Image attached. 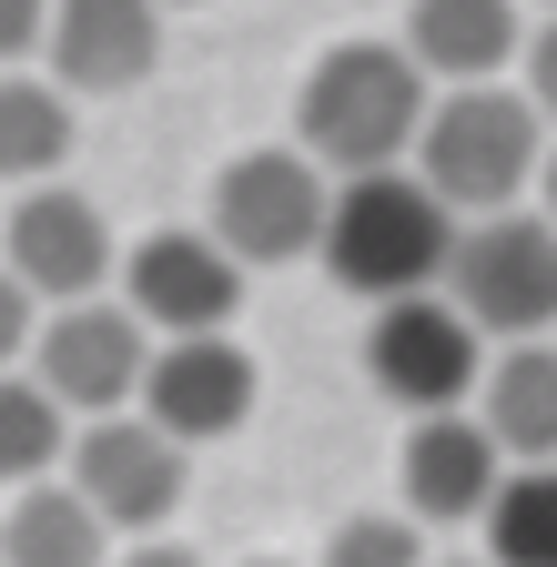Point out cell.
Segmentation results:
<instances>
[{
	"instance_id": "cell-1",
	"label": "cell",
	"mask_w": 557,
	"mask_h": 567,
	"mask_svg": "<svg viewBox=\"0 0 557 567\" xmlns=\"http://www.w3.org/2000/svg\"><path fill=\"white\" fill-rule=\"evenodd\" d=\"M426 112H436V82L415 71L405 41H334L305 71V92H295V142H305L334 183H355V173L415 163Z\"/></svg>"
},
{
	"instance_id": "cell-2",
	"label": "cell",
	"mask_w": 557,
	"mask_h": 567,
	"mask_svg": "<svg viewBox=\"0 0 557 567\" xmlns=\"http://www.w3.org/2000/svg\"><path fill=\"white\" fill-rule=\"evenodd\" d=\"M446 254H456V203L395 163V173H355L334 183V213H324V274L365 305H395V295H436L446 284Z\"/></svg>"
},
{
	"instance_id": "cell-3",
	"label": "cell",
	"mask_w": 557,
	"mask_h": 567,
	"mask_svg": "<svg viewBox=\"0 0 557 567\" xmlns=\"http://www.w3.org/2000/svg\"><path fill=\"white\" fill-rule=\"evenodd\" d=\"M415 173L456 203V224L507 213L547 173V112L527 102V82H456L436 92L426 132H415Z\"/></svg>"
},
{
	"instance_id": "cell-4",
	"label": "cell",
	"mask_w": 557,
	"mask_h": 567,
	"mask_svg": "<svg viewBox=\"0 0 557 567\" xmlns=\"http://www.w3.org/2000/svg\"><path fill=\"white\" fill-rule=\"evenodd\" d=\"M446 295L476 315V334H497V344L547 334V324H557V224H547V213H527V203L456 224Z\"/></svg>"
},
{
	"instance_id": "cell-5",
	"label": "cell",
	"mask_w": 557,
	"mask_h": 567,
	"mask_svg": "<svg viewBox=\"0 0 557 567\" xmlns=\"http://www.w3.org/2000/svg\"><path fill=\"white\" fill-rule=\"evenodd\" d=\"M365 385L385 405H405V415H456L486 385V334H476V315L446 295V284H436V295L375 305V324H365Z\"/></svg>"
},
{
	"instance_id": "cell-6",
	"label": "cell",
	"mask_w": 557,
	"mask_h": 567,
	"mask_svg": "<svg viewBox=\"0 0 557 567\" xmlns=\"http://www.w3.org/2000/svg\"><path fill=\"white\" fill-rule=\"evenodd\" d=\"M324 213H334V173L305 142H264V153H234L214 173V234H224V254L244 274L324 254Z\"/></svg>"
},
{
	"instance_id": "cell-7",
	"label": "cell",
	"mask_w": 557,
	"mask_h": 567,
	"mask_svg": "<svg viewBox=\"0 0 557 567\" xmlns=\"http://www.w3.org/2000/svg\"><path fill=\"white\" fill-rule=\"evenodd\" d=\"M31 375L72 405L82 425L92 415H132V395H143V375H153V324L132 315V305H112V295L51 305L41 315V344H31Z\"/></svg>"
},
{
	"instance_id": "cell-8",
	"label": "cell",
	"mask_w": 557,
	"mask_h": 567,
	"mask_svg": "<svg viewBox=\"0 0 557 567\" xmlns=\"http://www.w3.org/2000/svg\"><path fill=\"white\" fill-rule=\"evenodd\" d=\"M72 486L102 507L112 537H153L183 507V486H193V446L163 436L153 415H92L72 436Z\"/></svg>"
},
{
	"instance_id": "cell-9",
	"label": "cell",
	"mask_w": 557,
	"mask_h": 567,
	"mask_svg": "<svg viewBox=\"0 0 557 567\" xmlns=\"http://www.w3.org/2000/svg\"><path fill=\"white\" fill-rule=\"evenodd\" d=\"M0 264H11L41 305H92L102 284H112V224H102V203L72 193V183H31L11 213H0Z\"/></svg>"
},
{
	"instance_id": "cell-10",
	"label": "cell",
	"mask_w": 557,
	"mask_h": 567,
	"mask_svg": "<svg viewBox=\"0 0 557 567\" xmlns=\"http://www.w3.org/2000/svg\"><path fill=\"white\" fill-rule=\"evenodd\" d=\"M122 305L143 315L163 344L173 334H234V305H244V264L224 254V234H143L122 254Z\"/></svg>"
},
{
	"instance_id": "cell-11",
	"label": "cell",
	"mask_w": 557,
	"mask_h": 567,
	"mask_svg": "<svg viewBox=\"0 0 557 567\" xmlns=\"http://www.w3.org/2000/svg\"><path fill=\"white\" fill-rule=\"evenodd\" d=\"M254 395H264L254 344H234V334H173V344H153L143 415L163 425V436L214 446V436H234V425L254 415Z\"/></svg>"
},
{
	"instance_id": "cell-12",
	"label": "cell",
	"mask_w": 557,
	"mask_h": 567,
	"mask_svg": "<svg viewBox=\"0 0 557 567\" xmlns=\"http://www.w3.org/2000/svg\"><path fill=\"white\" fill-rule=\"evenodd\" d=\"M507 466H517V456L486 436L476 405L415 415V436H405V517H415V527H476L486 507H497Z\"/></svg>"
},
{
	"instance_id": "cell-13",
	"label": "cell",
	"mask_w": 557,
	"mask_h": 567,
	"mask_svg": "<svg viewBox=\"0 0 557 567\" xmlns=\"http://www.w3.org/2000/svg\"><path fill=\"white\" fill-rule=\"evenodd\" d=\"M51 82L61 92H132L163 61V0H51Z\"/></svg>"
},
{
	"instance_id": "cell-14",
	"label": "cell",
	"mask_w": 557,
	"mask_h": 567,
	"mask_svg": "<svg viewBox=\"0 0 557 567\" xmlns=\"http://www.w3.org/2000/svg\"><path fill=\"white\" fill-rule=\"evenodd\" d=\"M405 51L436 92L456 82H497V71L527 51L517 0H405Z\"/></svg>"
},
{
	"instance_id": "cell-15",
	"label": "cell",
	"mask_w": 557,
	"mask_h": 567,
	"mask_svg": "<svg viewBox=\"0 0 557 567\" xmlns=\"http://www.w3.org/2000/svg\"><path fill=\"white\" fill-rule=\"evenodd\" d=\"M0 567H112V527L72 476L11 486V517H0Z\"/></svg>"
},
{
	"instance_id": "cell-16",
	"label": "cell",
	"mask_w": 557,
	"mask_h": 567,
	"mask_svg": "<svg viewBox=\"0 0 557 567\" xmlns=\"http://www.w3.org/2000/svg\"><path fill=\"white\" fill-rule=\"evenodd\" d=\"M476 415L517 466H547L557 456V344L527 334L507 354H486V385H476Z\"/></svg>"
},
{
	"instance_id": "cell-17",
	"label": "cell",
	"mask_w": 557,
	"mask_h": 567,
	"mask_svg": "<svg viewBox=\"0 0 557 567\" xmlns=\"http://www.w3.org/2000/svg\"><path fill=\"white\" fill-rule=\"evenodd\" d=\"M72 163V92L41 71H0V183H51Z\"/></svg>"
},
{
	"instance_id": "cell-18",
	"label": "cell",
	"mask_w": 557,
	"mask_h": 567,
	"mask_svg": "<svg viewBox=\"0 0 557 567\" xmlns=\"http://www.w3.org/2000/svg\"><path fill=\"white\" fill-rule=\"evenodd\" d=\"M61 456H72V405L31 365H11L0 375V486H41Z\"/></svg>"
},
{
	"instance_id": "cell-19",
	"label": "cell",
	"mask_w": 557,
	"mask_h": 567,
	"mask_svg": "<svg viewBox=\"0 0 557 567\" xmlns=\"http://www.w3.org/2000/svg\"><path fill=\"white\" fill-rule=\"evenodd\" d=\"M486 527V567H557V456L547 466H507Z\"/></svg>"
},
{
	"instance_id": "cell-20",
	"label": "cell",
	"mask_w": 557,
	"mask_h": 567,
	"mask_svg": "<svg viewBox=\"0 0 557 567\" xmlns=\"http://www.w3.org/2000/svg\"><path fill=\"white\" fill-rule=\"evenodd\" d=\"M324 567H436V557H426V527H415V517L365 507V517H344L324 537Z\"/></svg>"
},
{
	"instance_id": "cell-21",
	"label": "cell",
	"mask_w": 557,
	"mask_h": 567,
	"mask_svg": "<svg viewBox=\"0 0 557 567\" xmlns=\"http://www.w3.org/2000/svg\"><path fill=\"white\" fill-rule=\"evenodd\" d=\"M31 344H41V295H31L11 264H0V375L31 365Z\"/></svg>"
},
{
	"instance_id": "cell-22",
	"label": "cell",
	"mask_w": 557,
	"mask_h": 567,
	"mask_svg": "<svg viewBox=\"0 0 557 567\" xmlns=\"http://www.w3.org/2000/svg\"><path fill=\"white\" fill-rule=\"evenodd\" d=\"M51 51V0H0V71H31Z\"/></svg>"
},
{
	"instance_id": "cell-23",
	"label": "cell",
	"mask_w": 557,
	"mask_h": 567,
	"mask_svg": "<svg viewBox=\"0 0 557 567\" xmlns=\"http://www.w3.org/2000/svg\"><path fill=\"white\" fill-rule=\"evenodd\" d=\"M517 71H527V102H537V112L557 122V11H547V21L527 31V51H517Z\"/></svg>"
},
{
	"instance_id": "cell-24",
	"label": "cell",
	"mask_w": 557,
	"mask_h": 567,
	"mask_svg": "<svg viewBox=\"0 0 557 567\" xmlns=\"http://www.w3.org/2000/svg\"><path fill=\"white\" fill-rule=\"evenodd\" d=\"M112 567H203V557H193V547H173V537H132Z\"/></svg>"
},
{
	"instance_id": "cell-25",
	"label": "cell",
	"mask_w": 557,
	"mask_h": 567,
	"mask_svg": "<svg viewBox=\"0 0 557 567\" xmlns=\"http://www.w3.org/2000/svg\"><path fill=\"white\" fill-rule=\"evenodd\" d=\"M537 183H547V224H557V142H547V173Z\"/></svg>"
},
{
	"instance_id": "cell-26",
	"label": "cell",
	"mask_w": 557,
	"mask_h": 567,
	"mask_svg": "<svg viewBox=\"0 0 557 567\" xmlns=\"http://www.w3.org/2000/svg\"><path fill=\"white\" fill-rule=\"evenodd\" d=\"M436 567H486V557H436Z\"/></svg>"
},
{
	"instance_id": "cell-27",
	"label": "cell",
	"mask_w": 557,
	"mask_h": 567,
	"mask_svg": "<svg viewBox=\"0 0 557 567\" xmlns=\"http://www.w3.org/2000/svg\"><path fill=\"white\" fill-rule=\"evenodd\" d=\"M254 567H295V557H254Z\"/></svg>"
},
{
	"instance_id": "cell-28",
	"label": "cell",
	"mask_w": 557,
	"mask_h": 567,
	"mask_svg": "<svg viewBox=\"0 0 557 567\" xmlns=\"http://www.w3.org/2000/svg\"><path fill=\"white\" fill-rule=\"evenodd\" d=\"M163 11H193V0H163Z\"/></svg>"
},
{
	"instance_id": "cell-29",
	"label": "cell",
	"mask_w": 557,
	"mask_h": 567,
	"mask_svg": "<svg viewBox=\"0 0 557 567\" xmlns=\"http://www.w3.org/2000/svg\"><path fill=\"white\" fill-rule=\"evenodd\" d=\"M537 11H557V0H537Z\"/></svg>"
}]
</instances>
